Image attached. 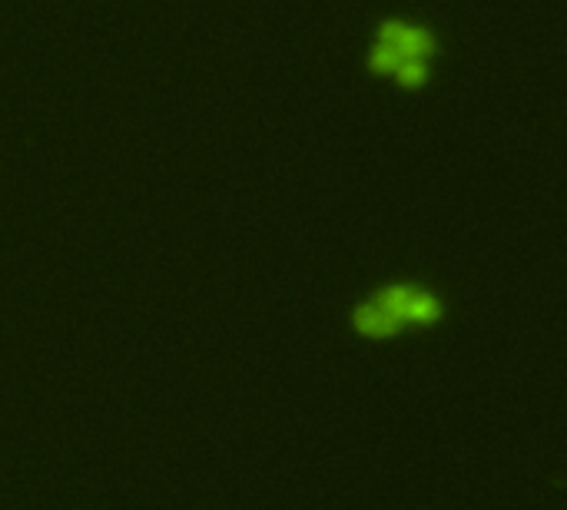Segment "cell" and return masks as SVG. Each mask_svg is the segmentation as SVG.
Masks as SVG:
<instances>
[{"instance_id": "2", "label": "cell", "mask_w": 567, "mask_h": 510, "mask_svg": "<svg viewBox=\"0 0 567 510\" xmlns=\"http://www.w3.org/2000/svg\"><path fill=\"white\" fill-rule=\"evenodd\" d=\"M441 60L438 30L415 17H382L372 27L366 50V70L402 93H421L435 80Z\"/></svg>"}, {"instance_id": "1", "label": "cell", "mask_w": 567, "mask_h": 510, "mask_svg": "<svg viewBox=\"0 0 567 510\" xmlns=\"http://www.w3.org/2000/svg\"><path fill=\"white\" fill-rule=\"evenodd\" d=\"M448 315L441 289L421 279H388L348 309V332L372 345L398 342L408 332H431Z\"/></svg>"}]
</instances>
